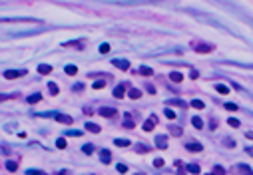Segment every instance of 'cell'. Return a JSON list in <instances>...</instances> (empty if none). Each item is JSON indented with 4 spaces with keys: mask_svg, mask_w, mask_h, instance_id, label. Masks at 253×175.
Listing matches in <instances>:
<instances>
[{
    "mask_svg": "<svg viewBox=\"0 0 253 175\" xmlns=\"http://www.w3.org/2000/svg\"><path fill=\"white\" fill-rule=\"evenodd\" d=\"M193 50L197 54H209V52H213V46L211 44H193Z\"/></svg>",
    "mask_w": 253,
    "mask_h": 175,
    "instance_id": "1",
    "label": "cell"
},
{
    "mask_svg": "<svg viewBox=\"0 0 253 175\" xmlns=\"http://www.w3.org/2000/svg\"><path fill=\"white\" fill-rule=\"evenodd\" d=\"M38 72L42 74V76H48V74L52 72V66H50V64H40V66H38Z\"/></svg>",
    "mask_w": 253,
    "mask_h": 175,
    "instance_id": "11",
    "label": "cell"
},
{
    "mask_svg": "<svg viewBox=\"0 0 253 175\" xmlns=\"http://www.w3.org/2000/svg\"><path fill=\"white\" fill-rule=\"evenodd\" d=\"M98 114L102 115V118H116L118 115V112H116L114 108H100V112Z\"/></svg>",
    "mask_w": 253,
    "mask_h": 175,
    "instance_id": "4",
    "label": "cell"
},
{
    "mask_svg": "<svg viewBox=\"0 0 253 175\" xmlns=\"http://www.w3.org/2000/svg\"><path fill=\"white\" fill-rule=\"evenodd\" d=\"M48 92H50L52 96H58V92H60V90H58V86L54 84V82H50V84H48Z\"/></svg>",
    "mask_w": 253,
    "mask_h": 175,
    "instance_id": "19",
    "label": "cell"
},
{
    "mask_svg": "<svg viewBox=\"0 0 253 175\" xmlns=\"http://www.w3.org/2000/svg\"><path fill=\"white\" fill-rule=\"evenodd\" d=\"M163 114H166V118H167V119H176V114H173V109L166 108V109H163Z\"/></svg>",
    "mask_w": 253,
    "mask_h": 175,
    "instance_id": "28",
    "label": "cell"
},
{
    "mask_svg": "<svg viewBox=\"0 0 253 175\" xmlns=\"http://www.w3.org/2000/svg\"><path fill=\"white\" fill-rule=\"evenodd\" d=\"M86 129H88V131H92V133H100L102 131L100 125H98V123H92V122H86Z\"/></svg>",
    "mask_w": 253,
    "mask_h": 175,
    "instance_id": "9",
    "label": "cell"
},
{
    "mask_svg": "<svg viewBox=\"0 0 253 175\" xmlns=\"http://www.w3.org/2000/svg\"><path fill=\"white\" fill-rule=\"evenodd\" d=\"M245 137H247V139H253V131H247V133H245Z\"/></svg>",
    "mask_w": 253,
    "mask_h": 175,
    "instance_id": "44",
    "label": "cell"
},
{
    "mask_svg": "<svg viewBox=\"0 0 253 175\" xmlns=\"http://www.w3.org/2000/svg\"><path fill=\"white\" fill-rule=\"evenodd\" d=\"M110 52V44H102L100 46V54H108Z\"/></svg>",
    "mask_w": 253,
    "mask_h": 175,
    "instance_id": "32",
    "label": "cell"
},
{
    "mask_svg": "<svg viewBox=\"0 0 253 175\" xmlns=\"http://www.w3.org/2000/svg\"><path fill=\"white\" fill-rule=\"evenodd\" d=\"M82 151L86 153V155H90V153H94V145H92V143H86V145H82Z\"/></svg>",
    "mask_w": 253,
    "mask_h": 175,
    "instance_id": "22",
    "label": "cell"
},
{
    "mask_svg": "<svg viewBox=\"0 0 253 175\" xmlns=\"http://www.w3.org/2000/svg\"><path fill=\"white\" fill-rule=\"evenodd\" d=\"M64 72H66L68 76H76V74H78V68H76V66H72V64H68V66L64 68Z\"/></svg>",
    "mask_w": 253,
    "mask_h": 175,
    "instance_id": "14",
    "label": "cell"
},
{
    "mask_svg": "<svg viewBox=\"0 0 253 175\" xmlns=\"http://www.w3.org/2000/svg\"><path fill=\"white\" fill-rule=\"evenodd\" d=\"M140 74H142V76H152V74H153V70H152V68H148V66H140Z\"/></svg>",
    "mask_w": 253,
    "mask_h": 175,
    "instance_id": "18",
    "label": "cell"
},
{
    "mask_svg": "<svg viewBox=\"0 0 253 175\" xmlns=\"http://www.w3.org/2000/svg\"><path fill=\"white\" fill-rule=\"evenodd\" d=\"M114 143L118 147H128L130 145V139H114Z\"/></svg>",
    "mask_w": 253,
    "mask_h": 175,
    "instance_id": "25",
    "label": "cell"
},
{
    "mask_svg": "<svg viewBox=\"0 0 253 175\" xmlns=\"http://www.w3.org/2000/svg\"><path fill=\"white\" fill-rule=\"evenodd\" d=\"M128 96H130L132 99H138V98H142V92H140V90H130Z\"/></svg>",
    "mask_w": 253,
    "mask_h": 175,
    "instance_id": "24",
    "label": "cell"
},
{
    "mask_svg": "<svg viewBox=\"0 0 253 175\" xmlns=\"http://www.w3.org/2000/svg\"><path fill=\"white\" fill-rule=\"evenodd\" d=\"M10 98H16V94H0V102H4V99H10Z\"/></svg>",
    "mask_w": 253,
    "mask_h": 175,
    "instance_id": "34",
    "label": "cell"
},
{
    "mask_svg": "<svg viewBox=\"0 0 253 175\" xmlns=\"http://www.w3.org/2000/svg\"><path fill=\"white\" fill-rule=\"evenodd\" d=\"M6 169H8V171H12V173H14V171L18 169V165H16L14 161H8V163H6Z\"/></svg>",
    "mask_w": 253,
    "mask_h": 175,
    "instance_id": "29",
    "label": "cell"
},
{
    "mask_svg": "<svg viewBox=\"0 0 253 175\" xmlns=\"http://www.w3.org/2000/svg\"><path fill=\"white\" fill-rule=\"evenodd\" d=\"M187 171H189V173H193V175H199L201 173V169H199V165H197V163H189V165H187Z\"/></svg>",
    "mask_w": 253,
    "mask_h": 175,
    "instance_id": "13",
    "label": "cell"
},
{
    "mask_svg": "<svg viewBox=\"0 0 253 175\" xmlns=\"http://www.w3.org/2000/svg\"><path fill=\"white\" fill-rule=\"evenodd\" d=\"M186 149H187V151H191V153H199V151H203V145L197 143V141H187L186 143Z\"/></svg>",
    "mask_w": 253,
    "mask_h": 175,
    "instance_id": "3",
    "label": "cell"
},
{
    "mask_svg": "<svg viewBox=\"0 0 253 175\" xmlns=\"http://www.w3.org/2000/svg\"><path fill=\"white\" fill-rule=\"evenodd\" d=\"M104 86H106V82H104V80H100V82H96V84L92 86V88H94V90H102Z\"/></svg>",
    "mask_w": 253,
    "mask_h": 175,
    "instance_id": "33",
    "label": "cell"
},
{
    "mask_svg": "<svg viewBox=\"0 0 253 175\" xmlns=\"http://www.w3.org/2000/svg\"><path fill=\"white\" fill-rule=\"evenodd\" d=\"M209 175H211V173H209Z\"/></svg>",
    "mask_w": 253,
    "mask_h": 175,
    "instance_id": "47",
    "label": "cell"
},
{
    "mask_svg": "<svg viewBox=\"0 0 253 175\" xmlns=\"http://www.w3.org/2000/svg\"><path fill=\"white\" fill-rule=\"evenodd\" d=\"M156 145L162 147V149H166V147H167V137L166 135H158V137H156Z\"/></svg>",
    "mask_w": 253,
    "mask_h": 175,
    "instance_id": "10",
    "label": "cell"
},
{
    "mask_svg": "<svg viewBox=\"0 0 253 175\" xmlns=\"http://www.w3.org/2000/svg\"><path fill=\"white\" fill-rule=\"evenodd\" d=\"M58 175H68V171H60V173H58Z\"/></svg>",
    "mask_w": 253,
    "mask_h": 175,
    "instance_id": "46",
    "label": "cell"
},
{
    "mask_svg": "<svg viewBox=\"0 0 253 175\" xmlns=\"http://www.w3.org/2000/svg\"><path fill=\"white\" fill-rule=\"evenodd\" d=\"M169 80H172L173 84H179V82H183V74H179V72H169Z\"/></svg>",
    "mask_w": 253,
    "mask_h": 175,
    "instance_id": "8",
    "label": "cell"
},
{
    "mask_svg": "<svg viewBox=\"0 0 253 175\" xmlns=\"http://www.w3.org/2000/svg\"><path fill=\"white\" fill-rule=\"evenodd\" d=\"M124 96H126V90H124V86H118V88H116V90H114V98H124Z\"/></svg>",
    "mask_w": 253,
    "mask_h": 175,
    "instance_id": "16",
    "label": "cell"
},
{
    "mask_svg": "<svg viewBox=\"0 0 253 175\" xmlns=\"http://www.w3.org/2000/svg\"><path fill=\"white\" fill-rule=\"evenodd\" d=\"M24 74H26V70H6L4 72V78H6V80H16V78L24 76Z\"/></svg>",
    "mask_w": 253,
    "mask_h": 175,
    "instance_id": "2",
    "label": "cell"
},
{
    "mask_svg": "<svg viewBox=\"0 0 253 175\" xmlns=\"http://www.w3.org/2000/svg\"><path fill=\"white\" fill-rule=\"evenodd\" d=\"M40 99H42V94H38V92H36V94L28 96V99H26V102H28V104H36V102H40Z\"/></svg>",
    "mask_w": 253,
    "mask_h": 175,
    "instance_id": "15",
    "label": "cell"
},
{
    "mask_svg": "<svg viewBox=\"0 0 253 175\" xmlns=\"http://www.w3.org/2000/svg\"><path fill=\"white\" fill-rule=\"evenodd\" d=\"M66 135H72V137H80V135H82V131H68Z\"/></svg>",
    "mask_w": 253,
    "mask_h": 175,
    "instance_id": "39",
    "label": "cell"
},
{
    "mask_svg": "<svg viewBox=\"0 0 253 175\" xmlns=\"http://www.w3.org/2000/svg\"><path fill=\"white\" fill-rule=\"evenodd\" d=\"M169 133H173L176 137H179V135H183V129L177 128V125H169Z\"/></svg>",
    "mask_w": 253,
    "mask_h": 175,
    "instance_id": "17",
    "label": "cell"
},
{
    "mask_svg": "<svg viewBox=\"0 0 253 175\" xmlns=\"http://www.w3.org/2000/svg\"><path fill=\"white\" fill-rule=\"evenodd\" d=\"M245 151H247V153H249V155H251V157H253V147H247V149H245Z\"/></svg>",
    "mask_w": 253,
    "mask_h": 175,
    "instance_id": "45",
    "label": "cell"
},
{
    "mask_svg": "<svg viewBox=\"0 0 253 175\" xmlns=\"http://www.w3.org/2000/svg\"><path fill=\"white\" fill-rule=\"evenodd\" d=\"M112 64H114L116 68H120V70H130V62L128 60H112Z\"/></svg>",
    "mask_w": 253,
    "mask_h": 175,
    "instance_id": "6",
    "label": "cell"
},
{
    "mask_svg": "<svg viewBox=\"0 0 253 175\" xmlns=\"http://www.w3.org/2000/svg\"><path fill=\"white\" fill-rule=\"evenodd\" d=\"M167 104H173V105H186L183 102H179V99H172V102H167Z\"/></svg>",
    "mask_w": 253,
    "mask_h": 175,
    "instance_id": "40",
    "label": "cell"
},
{
    "mask_svg": "<svg viewBox=\"0 0 253 175\" xmlns=\"http://www.w3.org/2000/svg\"><path fill=\"white\" fill-rule=\"evenodd\" d=\"M146 88H148L150 94H156V88H153V86H146Z\"/></svg>",
    "mask_w": 253,
    "mask_h": 175,
    "instance_id": "42",
    "label": "cell"
},
{
    "mask_svg": "<svg viewBox=\"0 0 253 175\" xmlns=\"http://www.w3.org/2000/svg\"><path fill=\"white\" fill-rule=\"evenodd\" d=\"M225 145H229V147H233V145H235V141H233V139H225Z\"/></svg>",
    "mask_w": 253,
    "mask_h": 175,
    "instance_id": "41",
    "label": "cell"
},
{
    "mask_svg": "<svg viewBox=\"0 0 253 175\" xmlns=\"http://www.w3.org/2000/svg\"><path fill=\"white\" fill-rule=\"evenodd\" d=\"M56 147H58V149H64V147H66V139H64V137H58V139H56Z\"/></svg>",
    "mask_w": 253,
    "mask_h": 175,
    "instance_id": "27",
    "label": "cell"
},
{
    "mask_svg": "<svg viewBox=\"0 0 253 175\" xmlns=\"http://www.w3.org/2000/svg\"><path fill=\"white\" fill-rule=\"evenodd\" d=\"M26 175H46V173H42V171H36V169H30V171H26Z\"/></svg>",
    "mask_w": 253,
    "mask_h": 175,
    "instance_id": "35",
    "label": "cell"
},
{
    "mask_svg": "<svg viewBox=\"0 0 253 175\" xmlns=\"http://www.w3.org/2000/svg\"><path fill=\"white\" fill-rule=\"evenodd\" d=\"M211 175H225V169H223L221 165H215L213 171H211Z\"/></svg>",
    "mask_w": 253,
    "mask_h": 175,
    "instance_id": "26",
    "label": "cell"
},
{
    "mask_svg": "<svg viewBox=\"0 0 253 175\" xmlns=\"http://www.w3.org/2000/svg\"><path fill=\"white\" fill-rule=\"evenodd\" d=\"M227 123H229L231 128H239V125H241V123H239V119H235V118H229V119H227Z\"/></svg>",
    "mask_w": 253,
    "mask_h": 175,
    "instance_id": "30",
    "label": "cell"
},
{
    "mask_svg": "<svg viewBox=\"0 0 253 175\" xmlns=\"http://www.w3.org/2000/svg\"><path fill=\"white\" fill-rule=\"evenodd\" d=\"M82 88H84L82 84H76V86H74V90H76V92H82Z\"/></svg>",
    "mask_w": 253,
    "mask_h": 175,
    "instance_id": "43",
    "label": "cell"
},
{
    "mask_svg": "<svg viewBox=\"0 0 253 175\" xmlns=\"http://www.w3.org/2000/svg\"><path fill=\"white\" fill-rule=\"evenodd\" d=\"M191 108H196V109H203V108H205V104H203L201 99H193V102H191Z\"/></svg>",
    "mask_w": 253,
    "mask_h": 175,
    "instance_id": "21",
    "label": "cell"
},
{
    "mask_svg": "<svg viewBox=\"0 0 253 175\" xmlns=\"http://www.w3.org/2000/svg\"><path fill=\"white\" fill-rule=\"evenodd\" d=\"M100 159H102V163H110V161H112V153L108 151V149H102Z\"/></svg>",
    "mask_w": 253,
    "mask_h": 175,
    "instance_id": "12",
    "label": "cell"
},
{
    "mask_svg": "<svg viewBox=\"0 0 253 175\" xmlns=\"http://www.w3.org/2000/svg\"><path fill=\"white\" fill-rule=\"evenodd\" d=\"M153 165H156V167H162V165H163V159H162V157H158V159H153Z\"/></svg>",
    "mask_w": 253,
    "mask_h": 175,
    "instance_id": "36",
    "label": "cell"
},
{
    "mask_svg": "<svg viewBox=\"0 0 253 175\" xmlns=\"http://www.w3.org/2000/svg\"><path fill=\"white\" fill-rule=\"evenodd\" d=\"M156 123H158V118H156V115H152V118H150L148 122L143 123V129H146V131H152V129H153V125H156Z\"/></svg>",
    "mask_w": 253,
    "mask_h": 175,
    "instance_id": "7",
    "label": "cell"
},
{
    "mask_svg": "<svg viewBox=\"0 0 253 175\" xmlns=\"http://www.w3.org/2000/svg\"><path fill=\"white\" fill-rule=\"evenodd\" d=\"M225 109H229V112H235V109H237V105H235V104H225Z\"/></svg>",
    "mask_w": 253,
    "mask_h": 175,
    "instance_id": "38",
    "label": "cell"
},
{
    "mask_svg": "<svg viewBox=\"0 0 253 175\" xmlns=\"http://www.w3.org/2000/svg\"><path fill=\"white\" fill-rule=\"evenodd\" d=\"M191 123H193V128H197V129L203 128V122H201V118H191Z\"/></svg>",
    "mask_w": 253,
    "mask_h": 175,
    "instance_id": "23",
    "label": "cell"
},
{
    "mask_svg": "<svg viewBox=\"0 0 253 175\" xmlns=\"http://www.w3.org/2000/svg\"><path fill=\"white\" fill-rule=\"evenodd\" d=\"M215 90L219 92V94H229V88H227L225 84H217V86H215Z\"/></svg>",
    "mask_w": 253,
    "mask_h": 175,
    "instance_id": "20",
    "label": "cell"
},
{
    "mask_svg": "<svg viewBox=\"0 0 253 175\" xmlns=\"http://www.w3.org/2000/svg\"><path fill=\"white\" fill-rule=\"evenodd\" d=\"M136 149H138V153H146V151H148V145H143V143H138V145H136Z\"/></svg>",
    "mask_w": 253,
    "mask_h": 175,
    "instance_id": "31",
    "label": "cell"
},
{
    "mask_svg": "<svg viewBox=\"0 0 253 175\" xmlns=\"http://www.w3.org/2000/svg\"><path fill=\"white\" fill-rule=\"evenodd\" d=\"M56 119L60 123H66V125H72V123H74V118H72V115H66V114H58Z\"/></svg>",
    "mask_w": 253,
    "mask_h": 175,
    "instance_id": "5",
    "label": "cell"
},
{
    "mask_svg": "<svg viewBox=\"0 0 253 175\" xmlns=\"http://www.w3.org/2000/svg\"><path fill=\"white\" fill-rule=\"evenodd\" d=\"M118 171H120V173H126V171H128V167H126L124 163H118Z\"/></svg>",
    "mask_w": 253,
    "mask_h": 175,
    "instance_id": "37",
    "label": "cell"
}]
</instances>
